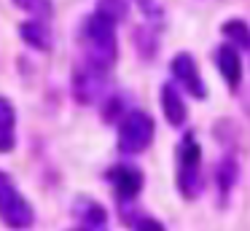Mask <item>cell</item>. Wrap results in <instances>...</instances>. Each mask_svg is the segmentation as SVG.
I'll use <instances>...</instances> for the list:
<instances>
[{"label": "cell", "mask_w": 250, "mask_h": 231, "mask_svg": "<svg viewBox=\"0 0 250 231\" xmlns=\"http://www.w3.org/2000/svg\"><path fill=\"white\" fill-rule=\"evenodd\" d=\"M135 231H164V226L156 218H140L135 223Z\"/></svg>", "instance_id": "cell-17"}, {"label": "cell", "mask_w": 250, "mask_h": 231, "mask_svg": "<svg viewBox=\"0 0 250 231\" xmlns=\"http://www.w3.org/2000/svg\"><path fill=\"white\" fill-rule=\"evenodd\" d=\"M237 175H239V167L234 161V156H226L218 164V202L221 204H226L229 193H231L234 183H237Z\"/></svg>", "instance_id": "cell-13"}, {"label": "cell", "mask_w": 250, "mask_h": 231, "mask_svg": "<svg viewBox=\"0 0 250 231\" xmlns=\"http://www.w3.org/2000/svg\"><path fill=\"white\" fill-rule=\"evenodd\" d=\"M73 231H83V229H73Z\"/></svg>", "instance_id": "cell-18"}, {"label": "cell", "mask_w": 250, "mask_h": 231, "mask_svg": "<svg viewBox=\"0 0 250 231\" xmlns=\"http://www.w3.org/2000/svg\"><path fill=\"white\" fill-rule=\"evenodd\" d=\"M169 67H172V75L186 86V91H188L191 97H196V100H205V97H207V89H205V84H202L199 64H196V59L191 57L188 51L175 54V59H172V64H169Z\"/></svg>", "instance_id": "cell-7"}, {"label": "cell", "mask_w": 250, "mask_h": 231, "mask_svg": "<svg viewBox=\"0 0 250 231\" xmlns=\"http://www.w3.org/2000/svg\"><path fill=\"white\" fill-rule=\"evenodd\" d=\"M0 220L14 231H27L35 223V212L30 202L19 193L17 183L0 169Z\"/></svg>", "instance_id": "cell-3"}, {"label": "cell", "mask_w": 250, "mask_h": 231, "mask_svg": "<svg viewBox=\"0 0 250 231\" xmlns=\"http://www.w3.org/2000/svg\"><path fill=\"white\" fill-rule=\"evenodd\" d=\"M76 218H78V229H83V231H108V212H105V207L89 196L76 199Z\"/></svg>", "instance_id": "cell-8"}, {"label": "cell", "mask_w": 250, "mask_h": 231, "mask_svg": "<svg viewBox=\"0 0 250 231\" xmlns=\"http://www.w3.org/2000/svg\"><path fill=\"white\" fill-rule=\"evenodd\" d=\"M14 3L19 5V8L30 11V14H35L38 19H43V16L51 14V0H14Z\"/></svg>", "instance_id": "cell-16"}, {"label": "cell", "mask_w": 250, "mask_h": 231, "mask_svg": "<svg viewBox=\"0 0 250 231\" xmlns=\"http://www.w3.org/2000/svg\"><path fill=\"white\" fill-rule=\"evenodd\" d=\"M17 145V113L14 105L0 97V153H8Z\"/></svg>", "instance_id": "cell-11"}, {"label": "cell", "mask_w": 250, "mask_h": 231, "mask_svg": "<svg viewBox=\"0 0 250 231\" xmlns=\"http://www.w3.org/2000/svg\"><path fill=\"white\" fill-rule=\"evenodd\" d=\"M178 169H175V180H178V191L183 199H196L205 188V177H202V145L194 132H188L178 143Z\"/></svg>", "instance_id": "cell-2"}, {"label": "cell", "mask_w": 250, "mask_h": 231, "mask_svg": "<svg viewBox=\"0 0 250 231\" xmlns=\"http://www.w3.org/2000/svg\"><path fill=\"white\" fill-rule=\"evenodd\" d=\"M221 32L229 38V43H234V46L248 48L250 51V27L245 24L242 19H229L226 24L221 27Z\"/></svg>", "instance_id": "cell-14"}, {"label": "cell", "mask_w": 250, "mask_h": 231, "mask_svg": "<svg viewBox=\"0 0 250 231\" xmlns=\"http://www.w3.org/2000/svg\"><path fill=\"white\" fill-rule=\"evenodd\" d=\"M159 100H162L164 118H167L172 126H183L188 110H186V102H183V97H180V91L175 89L172 84H164L162 91H159Z\"/></svg>", "instance_id": "cell-10"}, {"label": "cell", "mask_w": 250, "mask_h": 231, "mask_svg": "<svg viewBox=\"0 0 250 231\" xmlns=\"http://www.w3.org/2000/svg\"><path fill=\"white\" fill-rule=\"evenodd\" d=\"M108 180L121 204H129L143 191V172L135 164H116L108 169Z\"/></svg>", "instance_id": "cell-6"}, {"label": "cell", "mask_w": 250, "mask_h": 231, "mask_svg": "<svg viewBox=\"0 0 250 231\" xmlns=\"http://www.w3.org/2000/svg\"><path fill=\"white\" fill-rule=\"evenodd\" d=\"M83 46H86V59L103 64V67H113L116 57H119V41H116V21L108 16L94 11L86 21H83Z\"/></svg>", "instance_id": "cell-1"}, {"label": "cell", "mask_w": 250, "mask_h": 231, "mask_svg": "<svg viewBox=\"0 0 250 231\" xmlns=\"http://www.w3.org/2000/svg\"><path fill=\"white\" fill-rule=\"evenodd\" d=\"M19 35L24 38V43H30V46L38 48V51H49L51 48V30L43 19H38V16L24 21V24L19 27Z\"/></svg>", "instance_id": "cell-12"}, {"label": "cell", "mask_w": 250, "mask_h": 231, "mask_svg": "<svg viewBox=\"0 0 250 231\" xmlns=\"http://www.w3.org/2000/svg\"><path fill=\"white\" fill-rule=\"evenodd\" d=\"M153 118L146 110H132L119 124V150L126 156H137L153 143Z\"/></svg>", "instance_id": "cell-4"}, {"label": "cell", "mask_w": 250, "mask_h": 231, "mask_svg": "<svg viewBox=\"0 0 250 231\" xmlns=\"http://www.w3.org/2000/svg\"><path fill=\"white\" fill-rule=\"evenodd\" d=\"M218 70H221L223 81L229 84V89H239V84H242V59H239L237 48L231 46V43H223L221 48H218Z\"/></svg>", "instance_id": "cell-9"}, {"label": "cell", "mask_w": 250, "mask_h": 231, "mask_svg": "<svg viewBox=\"0 0 250 231\" xmlns=\"http://www.w3.org/2000/svg\"><path fill=\"white\" fill-rule=\"evenodd\" d=\"M97 14L108 16L110 21H116V24H119L121 19H126L129 5H126V0H97Z\"/></svg>", "instance_id": "cell-15"}, {"label": "cell", "mask_w": 250, "mask_h": 231, "mask_svg": "<svg viewBox=\"0 0 250 231\" xmlns=\"http://www.w3.org/2000/svg\"><path fill=\"white\" fill-rule=\"evenodd\" d=\"M105 86H108V67L92 62V59H83L81 64H76V70H73V97L81 105H94L105 94Z\"/></svg>", "instance_id": "cell-5"}]
</instances>
